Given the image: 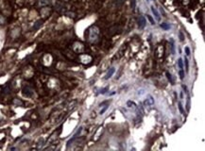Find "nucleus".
<instances>
[{
	"label": "nucleus",
	"mask_w": 205,
	"mask_h": 151,
	"mask_svg": "<svg viewBox=\"0 0 205 151\" xmlns=\"http://www.w3.org/2000/svg\"><path fill=\"white\" fill-rule=\"evenodd\" d=\"M107 91H108V87H106V88H104V89H102V90L100 91V93H102V94H105L106 93H107Z\"/></svg>",
	"instance_id": "15"
},
{
	"label": "nucleus",
	"mask_w": 205,
	"mask_h": 151,
	"mask_svg": "<svg viewBox=\"0 0 205 151\" xmlns=\"http://www.w3.org/2000/svg\"><path fill=\"white\" fill-rule=\"evenodd\" d=\"M161 27L164 28L165 30H168V29L170 28V25H168V24H166V23H163V24L161 25Z\"/></svg>",
	"instance_id": "7"
},
{
	"label": "nucleus",
	"mask_w": 205,
	"mask_h": 151,
	"mask_svg": "<svg viewBox=\"0 0 205 151\" xmlns=\"http://www.w3.org/2000/svg\"><path fill=\"white\" fill-rule=\"evenodd\" d=\"M107 109H108V106H106L105 108H104V109H103V110H102V111L100 112V114H103V113L105 112V111H106V110H107Z\"/></svg>",
	"instance_id": "18"
},
{
	"label": "nucleus",
	"mask_w": 205,
	"mask_h": 151,
	"mask_svg": "<svg viewBox=\"0 0 205 151\" xmlns=\"http://www.w3.org/2000/svg\"><path fill=\"white\" fill-rule=\"evenodd\" d=\"M178 63H179V67H180V69H182V68H183V63H182V59H178Z\"/></svg>",
	"instance_id": "8"
},
{
	"label": "nucleus",
	"mask_w": 205,
	"mask_h": 151,
	"mask_svg": "<svg viewBox=\"0 0 205 151\" xmlns=\"http://www.w3.org/2000/svg\"><path fill=\"white\" fill-rule=\"evenodd\" d=\"M151 12H152V13L154 14V16L156 17V19L158 20V21H160V20H161V16H160L159 12H157V10H156L153 6H151Z\"/></svg>",
	"instance_id": "4"
},
{
	"label": "nucleus",
	"mask_w": 205,
	"mask_h": 151,
	"mask_svg": "<svg viewBox=\"0 0 205 151\" xmlns=\"http://www.w3.org/2000/svg\"><path fill=\"white\" fill-rule=\"evenodd\" d=\"M127 105H128V107H130V108L137 109V106H136V104H135L133 101H132V100H129V101L127 102Z\"/></svg>",
	"instance_id": "5"
},
{
	"label": "nucleus",
	"mask_w": 205,
	"mask_h": 151,
	"mask_svg": "<svg viewBox=\"0 0 205 151\" xmlns=\"http://www.w3.org/2000/svg\"><path fill=\"white\" fill-rule=\"evenodd\" d=\"M184 62H185V67H186V71H188V67H189V63H188V59L185 58L184 59Z\"/></svg>",
	"instance_id": "12"
},
{
	"label": "nucleus",
	"mask_w": 205,
	"mask_h": 151,
	"mask_svg": "<svg viewBox=\"0 0 205 151\" xmlns=\"http://www.w3.org/2000/svg\"><path fill=\"white\" fill-rule=\"evenodd\" d=\"M147 19L149 20V22H150V24H151V25H154V24H155L154 20L152 19V17L150 16V15H147Z\"/></svg>",
	"instance_id": "11"
},
{
	"label": "nucleus",
	"mask_w": 205,
	"mask_h": 151,
	"mask_svg": "<svg viewBox=\"0 0 205 151\" xmlns=\"http://www.w3.org/2000/svg\"><path fill=\"white\" fill-rule=\"evenodd\" d=\"M165 75H166V78H167V79L170 81V83H172V84H174V81H173V79H172V76L171 74L169 72H166L165 73Z\"/></svg>",
	"instance_id": "6"
},
{
	"label": "nucleus",
	"mask_w": 205,
	"mask_h": 151,
	"mask_svg": "<svg viewBox=\"0 0 205 151\" xmlns=\"http://www.w3.org/2000/svg\"><path fill=\"white\" fill-rule=\"evenodd\" d=\"M144 90H139V92L137 93H138V94H143V93H144Z\"/></svg>",
	"instance_id": "19"
},
{
	"label": "nucleus",
	"mask_w": 205,
	"mask_h": 151,
	"mask_svg": "<svg viewBox=\"0 0 205 151\" xmlns=\"http://www.w3.org/2000/svg\"><path fill=\"white\" fill-rule=\"evenodd\" d=\"M179 34H180V40H181V41H183V40H184V36H183L182 32H181V31H180Z\"/></svg>",
	"instance_id": "16"
},
{
	"label": "nucleus",
	"mask_w": 205,
	"mask_h": 151,
	"mask_svg": "<svg viewBox=\"0 0 205 151\" xmlns=\"http://www.w3.org/2000/svg\"><path fill=\"white\" fill-rule=\"evenodd\" d=\"M115 72V69L113 68V67H112V68H110V70L108 71V73L106 74V76L104 77V79H109L110 78H112V76L113 75V73Z\"/></svg>",
	"instance_id": "3"
},
{
	"label": "nucleus",
	"mask_w": 205,
	"mask_h": 151,
	"mask_svg": "<svg viewBox=\"0 0 205 151\" xmlns=\"http://www.w3.org/2000/svg\"><path fill=\"white\" fill-rule=\"evenodd\" d=\"M182 89L184 90L183 92H184L185 93H188V91H187V87H186V86H185V85H182Z\"/></svg>",
	"instance_id": "17"
},
{
	"label": "nucleus",
	"mask_w": 205,
	"mask_h": 151,
	"mask_svg": "<svg viewBox=\"0 0 205 151\" xmlns=\"http://www.w3.org/2000/svg\"><path fill=\"white\" fill-rule=\"evenodd\" d=\"M135 6H136V1L135 0H132V10L135 9Z\"/></svg>",
	"instance_id": "13"
},
{
	"label": "nucleus",
	"mask_w": 205,
	"mask_h": 151,
	"mask_svg": "<svg viewBox=\"0 0 205 151\" xmlns=\"http://www.w3.org/2000/svg\"><path fill=\"white\" fill-rule=\"evenodd\" d=\"M180 78H181V79H184V73L182 71V69H181V71H180Z\"/></svg>",
	"instance_id": "10"
},
{
	"label": "nucleus",
	"mask_w": 205,
	"mask_h": 151,
	"mask_svg": "<svg viewBox=\"0 0 205 151\" xmlns=\"http://www.w3.org/2000/svg\"><path fill=\"white\" fill-rule=\"evenodd\" d=\"M144 104H145V106L146 108H147V107L150 108V107H152V106L154 105V99H153V97H152L151 95H147V98L145 99Z\"/></svg>",
	"instance_id": "1"
},
{
	"label": "nucleus",
	"mask_w": 205,
	"mask_h": 151,
	"mask_svg": "<svg viewBox=\"0 0 205 151\" xmlns=\"http://www.w3.org/2000/svg\"><path fill=\"white\" fill-rule=\"evenodd\" d=\"M185 52H186V55H187V56H189V55H190V48H189L188 46H186V47H185Z\"/></svg>",
	"instance_id": "14"
},
{
	"label": "nucleus",
	"mask_w": 205,
	"mask_h": 151,
	"mask_svg": "<svg viewBox=\"0 0 205 151\" xmlns=\"http://www.w3.org/2000/svg\"><path fill=\"white\" fill-rule=\"evenodd\" d=\"M146 24V21H145V17L144 16H140V19H139V26L140 28H144Z\"/></svg>",
	"instance_id": "2"
},
{
	"label": "nucleus",
	"mask_w": 205,
	"mask_h": 151,
	"mask_svg": "<svg viewBox=\"0 0 205 151\" xmlns=\"http://www.w3.org/2000/svg\"><path fill=\"white\" fill-rule=\"evenodd\" d=\"M179 109H180V112H181V113H183V112H184V111H183V108H182V105H181V102H179Z\"/></svg>",
	"instance_id": "9"
}]
</instances>
